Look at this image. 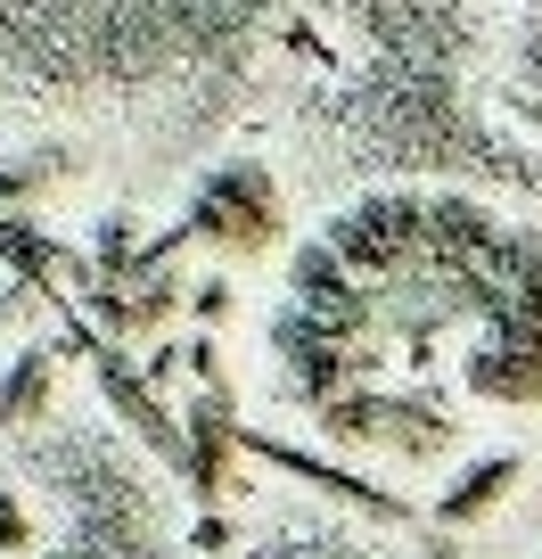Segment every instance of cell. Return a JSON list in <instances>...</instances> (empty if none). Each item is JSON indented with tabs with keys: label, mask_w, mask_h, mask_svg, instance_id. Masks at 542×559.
<instances>
[{
	"label": "cell",
	"mask_w": 542,
	"mask_h": 559,
	"mask_svg": "<svg viewBox=\"0 0 542 559\" xmlns=\"http://www.w3.org/2000/svg\"><path fill=\"white\" fill-rule=\"evenodd\" d=\"M526 477V461L518 453H477L460 477H444V493H436V526L444 535H460V526H485L493 519V502H509V486Z\"/></svg>",
	"instance_id": "3"
},
{
	"label": "cell",
	"mask_w": 542,
	"mask_h": 559,
	"mask_svg": "<svg viewBox=\"0 0 542 559\" xmlns=\"http://www.w3.org/2000/svg\"><path fill=\"white\" fill-rule=\"evenodd\" d=\"M239 453H255V461H272V469H288V477H304V486H321V493H337V502H353V510H370V519H411V502H402V493H386V486H370V477H353V469H337V461H313V453H297V444H280V437H263V428H246V419H239Z\"/></svg>",
	"instance_id": "2"
},
{
	"label": "cell",
	"mask_w": 542,
	"mask_h": 559,
	"mask_svg": "<svg viewBox=\"0 0 542 559\" xmlns=\"http://www.w3.org/2000/svg\"><path fill=\"white\" fill-rule=\"evenodd\" d=\"M427 559H460V551H453V543H427Z\"/></svg>",
	"instance_id": "6"
},
{
	"label": "cell",
	"mask_w": 542,
	"mask_h": 559,
	"mask_svg": "<svg viewBox=\"0 0 542 559\" xmlns=\"http://www.w3.org/2000/svg\"><path fill=\"white\" fill-rule=\"evenodd\" d=\"M25 543H34V519H25L17 493H0V551H25Z\"/></svg>",
	"instance_id": "5"
},
{
	"label": "cell",
	"mask_w": 542,
	"mask_h": 559,
	"mask_svg": "<svg viewBox=\"0 0 542 559\" xmlns=\"http://www.w3.org/2000/svg\"><path fill=\"white\" fill-rule=\"evenodd\" d=\"M526 116H534V123H542V107H526Z\"/></svg>",
	"instance_id": "7"
},
{
	"label": "cell",
	"mask_w": 542,
	"mask_h": 559,
	"mask_svg": "<svg viewBox=\"0 0 542 559\" xmlns=\"http://www.w3.org/2000/svg\"><path fill=\"white\" fill-rule=\"evenodd\" d=\"M50 379H58L50 346H25L17 362H9V379H0V419H9V428H25V419L41 412V395H50Z\"/></svg>",
	"instance_id": "4"
},
{
	"label": "cell",
	"mask_w": 542,
	"mask_h": 559,
	"mask_svg": "<svg viewBox=\"0 0 542 559\" xmlns=\"http://www.w3.org/2000/svg\"><path fill=\"white\" fill-rule=\"evenodd\" d=\"M280 230V206H272V174L263 165H222V174L197 190L190 223L173 230V239H214V247H263Z\"/></svg>",
	"instance_id": "1"
}]
</instances>
